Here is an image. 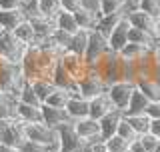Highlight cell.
Wrapping results in <instances>:
<instances>
[{
	"label": "cell",
	"instance_id": "1",
	"mask_svg": "<svg viewBox=\"0 0 160 152\" xmlns=\"http://www.w3.org/2000/svg\"><path fill=\"white\" fill-rule=\"evenodd\" d=\"M24 136L26 142L38 144V146H52L60 142V132L58 128L44 124V122H32V124H24Z\"/></svg>",
	"mask_w": 160,
	"mask_h": 152
},
{
	"label": "cell",
	"instance_id": "45",
	"mask_svg": "<svg viewBox=\"0 0 160 152\" xmlns=\"http://www.w3.org/2000/svg\"><path fill=\"white\" fill-rule=\"evenodd\" d=\"M20 152H26V150H20Z\"/></svg>",
	"mask_w": 160,
	"mask_h": 152
},
{
	"label": "cell",
	"instance_id": "5",
	"mask_svg": "<svg viewBox=\"0 0 160 152\" xmlns=\"http://www.w3.org/2000/svg\"><path fill=\"white\" fill-rule=\"evenodd\" d=\"M76 84H78V94L82 96V98H86V100L94 98V96H98L102 92H106V88H108V84L104 82L94 70H88L86 76H82Z\"/></svg>",
	"mask_w": 160,
	"mask_h": 152
},
{
	"label": "cell",
	"instance_id": "8",
	"mask_svg": "<svg viewBox=\"0 0 160 152\" xmlns=\"http://www.w3.org/2000/svg\"><path fill=\"white\" fill-rule=\"evenodd\" d=\"M128 24L132 28H140V30H146L154 36V28H156V18L150 16L148 12H144L142 8H128V12H124Z\"/></svg>",
	"mask_w": 160,
	"mask_h": 152
},
{
	"label": "cell",
	"instance_id": "26",
	"mask_svg": "<svg viewBox=\"0 0 160 152\" xmlns=\"http://www.w3.org/2000/svg\"><path fill=\"white\" fill-rule=\"evenodd\" d=\"M68 98H70V92H68V90H64V88H54L42 104H44V106H50V108L64 110V108H66Z\"/></svg>",
	"mask_w": 160,
	"mask_h": 152
},
{
	"label": "cell",
	"instance_id": "44",
	"mask_svg": "<svg viewBox=\"0 0 160 152\" xmlns=\"http://www.w3.org/2000/svg\"><path fill=\"white\" fill-rule=\"evenodd\" d=\"M156 152H160V144H158V148H156Z\"/></svg>",
	"mask_w": 160,
	"mask_h": 152
},
{
	"label": "cell",
	"instance_id": "15",
	"mask_svg": "<svg viewBox=\"0 0 160 152\" xmlns=\"http://www.w3.org/2000/svg\"><path fill=\"white\" fill-rule=\"evenodd\" d=\"M100 14L94 12V10H88V8H78L76 12H74V20H76L78 28L80 30H86V32H92L94 28H96V22H98Z\"/></svg>",
	"mask_w": 160,
	"mask_h": 152
},
{
	"label": "cell",
	"instance_id": "39",
	"mask_svg": "<svg viewBox=\"0 0 160 152\" xmlns=\"http://www.w3.org/2000/svg\"><path fill=\"white\" fill-rule=\"evenodd\" d=\"M148 132L152 134V136H156V138H160V118H150Z\"/></svg>",
	"mask_w": 160,
	"mask_h": 152
},
{
	"label": "cell",
	"instance_id": "4",
	"mask_svg": "<svg viewBox=\"0 0 160 152\" xmlns=\"http://www.w3.org/2000/svg\"><path fill=\"white\" fill-rule=\"evenodd\" d=\"M110 48H108V40L102 36V34H98L96 30H92L90 32V40H88V46H86V52H84V62L88 64V68H92L94 64L98 62L100 58L104 56V54H108Z\"/></svg>",
	"mask_w": 160,
	"mask_h": 152
},
{
	"label": "cell",
	"instance_id": "7",
	"mask_svg": "<svg viewBox=\"0 0 160 152\" xmlns=\"http://www.w3.org/2000/svg\"><path fill=\"white\" fill-rule=\"evenodd\" d=\"M128 30H130V24H128V20L126 16H122L116 22V26L112 28V32L108 34V48H110V52H114V54H118L120 50H122L124 46L128 44Z\"/></svg>",
	"mask_w": 160,
	"mask_h": 152
},
{
	"label": "cell",
	"instance_id": "43",
	"mask_svg": "<svg viewBox=\"0 0 160 152\" xmlns=\"http://www.w3.org/2000/svg\"><path fill=\"white\" fill-rule=\"evenodd\" d=\"M0 152H20V148H14V146H6V144H0Z\"/></svg>",
	"mask_w": 160,
	"mask_h": 152
},
{
	"label": "cell",
	"instance_id": "28",
	"mask_svg": "<svg viewBox=\"0 0 160 152\" xmlns=\"http://www.w3.org/2000/svg\"><path fill=\"white\" fill-rule=\"evenodd\" d=\"M30 86H32V90L36 92L40 102H44V100L48 98V94L56 88L50 78H34V80H30Z\"/></svg>",
	"mask_w": 160,
	"mask_h": 152
},
{
	"label": "cell",
	"instance_id": "38",
	"mask_svg": "<svg viewBox=\"0 0 160 152\" xmlns=\"http://www.w3.org/2000/svg\"><path fill=\"white\" fill-rule=\"evenodd\" d=\"M22 8L20 0H0V10H16Z\"/></svg>",
	"mask_w": 160,
	"mask_h": 152
},
{
	"label": "cell",
	"instance_id": "22",
	"mask_svg": "<svg viewBox=\"0 0 160 152\" xmlns=\"http://www.w3.org/2000/svg\"><path fill=\"white\" fill-rule=\"evenodd\" d=\"M128 42L140 44V46H146L148 50H152L154 44H156V38H154L150 32H146V30H140V28H132V26H130V30H128Z\"/></svg>",
	"mask_w": 160,
	"mask_h": 152
},
{
	"label": "cell",
	"instance_id": "31",
	"mask_svg": "<svg viewBox=\"0 0 160 152\" xmlns=\"http://www.w3.org/2000/svg\"><path fill=\"white\" fill-rule=\"evenodd\" d=\"M104 146H106L108 152H126L128 150V142L124 138H120L118 134L106 138V140H104Z\"/></svg>",
	"mask_w": 160,
	"mask_h": 152
},
{
	"label": "cell",
	"instance_id": "25",
	"mask_svg": "<svg viewBox=\"0 0 160 152\" xmlns=\"http://www.w3.org/2000/svg\"><path fill=\"white\" fill-rule=\"evenodd\" d=\"M128 6V0H98V14L110 16V14H122V10Z\"/></svg>",
	"mask_w": 160,
	"mask_h": 152
},
{
	"label": "cell",
	"instance_id": "23",
	"mask_svg": "<svg viewBox=\"0 0 160 152\" xmlns=\"http://www.w3.org/2000/svg\"><path fill=\"white\" fill-rule=\"evenodd\" d=\"M54 26H56L58 30H64V32L68 34H74L78 28L76 20H74V14L72 12H66V10H60V12L54 16Z\"/></svg>",
	"mask_w": 160,
	"mask_h": 152
},
{
	"label": "cell",
	"instance_id": "36",
	"mask_svg": "<svg viewBox=\"0 0 160 152\" xmlns=\"http://www.w3.org/2000/svg\"><path fill=\"white\" fill-rule=\"evenodd\" d=\"M60 6L66 12H76L78 8H82V0H60Z\"/></svg>",
	"mask_w": 160,
	"mask_h": 152
},
{
	"label": "cell",
	"instance_id": "13",
	"mask_svg": "<svg viewBox=\"0 0 160 152\" xmlns=\"http://www.w3.org/2000/svg\"><path fill=\"white\" fill-rule=\"evenodd\" d=\"M122 116H124V114L120 112V110H112V112H108L106 116H102V118L98 120V124H100V134H102L104 140L116 134L118 122L122 120Z\"/></svg>",
	"mask_w": 160,
	"mask_h": 152
},
{
	"label": "cell",
	"instance_id": "46",
	"mask_svg": "<svg viewBox=\"0 0 160 152\" xmlns=\"http://www.w3.org/2000/svg\"><path fill=\"white\" fill-rule=\"evenodd\" d=\"M126 152H130V150H126Z\"/></svg>",
	"mask_w": 160,
	"mask_h": 152
},
{
	"label": "cell",
	"instance_id": "2",
	"mask_svg": "<svg viewBox=\"0 0 160 152\" xmlns=\"http://www.w3.org/2000/svg\"><path fill=\"white\" fill-rule=\"evenodd\" d=\"M0 144L14 146V148H22L26 144V136H24V122L18 118H8L0 122Z\"/></svg>",
	"mask_w": 160,
	"mask_h": 152
},
{
	"label": "cell",
	"instance_id": "21",
	"mask_svg": "<svg viewBox=\"0 0 160 152\" xmlns=\"http://www.w3.org/2000/svg\"><path fill=\"white\" fill-rule=\"evenodd\" d=\"M134 84H136V88L146 96L150 102L160 100V82L156 78H144V80H138V82H134Z\"/></svg>",
	"mask_w": 160,
	"mask_h": 152
},
{
	"label": "cell",
	"instance_id": "3",
	"mask_svg": "<svg viewBox=\"0 0 160 152\" xmlns=\"http://www.w3.org/2000/svg\"><path fill=\"white\" fill-rule=\"evenodd\" d=\"M136 88V84H134V80H116V82L108 84L106 88V94L110 98V102L114 104V108L120 110V112L124 114V110H126L128 106V100H130V94H132V90Z\"/></svg>",
	"mask_w": 160,
	"mask_h": 152
},
{
	"label": "cell",
	"instance_id": "27",
	"mask_svg": "<svg viewBox=\"0 0 160 152\" xmlns=\"http://www.w3.org/2000/svg\"><path fill=\"white\" fill-rule=\"evenodd\" d=\"M124 118H126V122L134 128V132L138 136L146 134L148 128H150V116L144 112V114H124Z\"/></svg>",
	"mask_w": 160,
	"mask_h": 152
},
{
	"label": "cell",
	"instance_id": "20",
	"mask_svg": "<svg viewBox=\"0 0 160 152\" xmlns=\"http://www.w3.org/2000/svg\"><path fill=\"white\" fill-rule=\"evenodd\" d=\"M150 52V50L146 46H140V44H132V42H128L126 46H124L122 50L118 52V56L122 58V60H126L128 64H134V62H138L142 56H146V54Z\"/></svg>",
	"mask_w": 160,
	"mask_h": 152
},
{
	"label": "cell",
	"instance_id": "33",
	"mask_svg": "<svg viewBox=\"0 0 160 152\" xmlns=\"http://www.w3.org/2000/svg\"><path fill=\"white\" fill-rule=\"evenodd\" d=\"M50 38H52V42L58 46V50H62V52H64V50H68V44H70L72 34H68V32H64V30H58V28H56V30H54V34H52Z\"/></svg>",
	"mask_w": 160,
	"mask_h": 152
},
{
	"label": "cell",
	"instance_id": "18",
	"mask_svg": "<svg viewBox=\"0 0 160 152\" xmlns=\"http://www.w3.org/2000/svg\"><path fill=\"white\" fill-rule=\"evenodd\" d=\"M148 104H150V100L140 92L138 88H134L132 94H130V100H128V106H126V110H124V114H144L146 108H148Z\"/></svg>",
	"mask_w": 160,
	"mask_h": 152
},
{
	"label": "cell",
	"instance_id": "12",
	"mask_svg": "<svg viewBox=\"0 0 160 152\" xmlns=\"http://www.w3.org/2000/svg\"><path fill=\"white\" fill-rule=\"evenodd\" d=\"M112 110H116V108H114V104L110 102V98H108L106 92H102V94L94 96V98H90V114H88L90 118L100 120L102 116H106L108 112H112Z\"/></svg>",
	"mask_w": 160,
	"mask_h": 152
},
{
	"label": "cell",
	"instance_id": "42",
	"mask_svg": "<svg viewBox=\"0 0 160 152\" xmlns=\"http://www.w3.org/2000/svg\"><path fill=\"white\" fill-rule=\"evenodd\" d=\"M86 152H108V150H106V146H104V140H102V142H98V144L90 146Z\"/></svg>",
	"mask_w": 160,
	"mask_h": 152
},
{
	"label": "cell",
	"instance_id": "16",
	"mask_svg": "<svg viewBox=\"0 0 160 152\" xmlns=\"http://www.w3.org/2000/svg\"><path fill=\"white\" fill-rule=\"evenodd\" d=\"M42 122L52 126V128H58V126L66 124V122H72V120L66 116L64 110H58V108H50V106H44L42 104Z\"/></svg>",
	"mask_w": 160,
	"mask_h": 152
},
{
	"label": "cell",
	"instance_id": "9",
	"mask_svg": "<svg viewBox=\"0 0 160 152\" xmlns=\"http://www.w3.org/2000/svg\"><path fill=\"white\" fill-rule=\"evenodd\" d=\"M64 112H66V116L72 120V122L82 120V118H88V114H90V100L82 98L80 94L70 96L68 102H66V108H64Z\"/></svg>",
	"mask_w": 160,
	"mask_h": 152
},
{
	"label": "cell",
	"instance_id": "35",
	"mask_svg": "<svg viewBox=\"0 0 160 152\" xmlns=\"http://www.w3.org/2000/svg\"><path fill=\"white\" fill-rule=\"evenodd\" d=\"M138 8H142L144 12H148L154 18H160V0H142Z\"/></svg>",
	"mask_w": 160,
	"mask_h": 152
},
{
	"label": "cell",
	"instance_id": "19",
	"mask_svg": "<svg viewBox=\"0 0 160 152\" xmlns=\"http://www.w3.org/2000/svg\"><path fill=\"white\" fill-rule=\"evenodd\" d=\"M62 10L60 0H34V12L40 14L42 18L54 20V16Z\"/></svg>",
	"mask_w": 160,
	"mask_h": 152
},
{
	"label": "cell",
	"instance_id": "6",
	"mask_svg": "<svg viewBox=\"0 0 160 152\" xmlns=\"http://www.w3.org/2000/svg\"><path fill=\"white\" fill-rule=\"evenodd\" d=\"M60 66L66 70L68 76L72 80H76V82L82 78V76H86V72L90 70L88 64L84 62V58L80 56V54L70 52V50H64V52L60 54Z\"/></svg>",
	"mask_w": 160,
	"mask_h": 152
},
{
	"label": "cell",
	"instance_id": "17",
	"mask_svg": "<svg viewBox=\"0 0 160 152\" xmlns=\"http://www.w3.org/2000/svg\"><path fill=\"white\" fill-rule=\"evenodd\" d=\"M12 36L16 38L20 44H24V46H30V44L36 42V34H34V28H32V24H30L28 18H24L22 22L12 30Z\"/></svg>",
	"mask_w": 160,
	"mask_h": 152
},
{
	"label": "cell",
	"instance_id": "30",
	"mask_svg": "<svg viewBox=\"0 0 160 152\" xmlns=\"http://www.w3.org/2000/svg\"><path fill=\"white\" fill-rule=\"evenodd\" d=\"M116 134L120 136V138H124V140H126L128 144H130V142H134V140L138 138V134L134 132V128H132V126H130V124L126 122V118H124V116H122V120H120V122H118Z\"/></svg>",
	"mask_w": 160,
	"mask_h": 152
},
{
	"label": "cell",
	"instance_id": "24",
	"mask_svg": "<svg viewBox=\"0 0 160 152\" xmlns=\"http://www.w3.org/2000/svg\"><path fill=\"white\" fill-rule=\"evenodd\" d=\"M88 40H90V32H86V30H76V32L72 34V38H70L68 50H70V52H74V54L84 56L86 46H88Z\"/></svg>",
	"mask_w": 160,
	"mask_h": 152
},
{
	"label": "cell",
	"instance_id": "41",
	"mask_svg": "<svg viewBox=\"0 0 160 152\" xmlns=\"http://www.w3.org/2000/svg\"><path fill=\"white\" fill-rule=\"evenodd\" d=\"M128 150H130V152H144V148H142V144L138 142V138L134 140V142H130V144H128Z\"/></svg>",
	"mask_w": 160,
	"mask_h": 152
},
{
	"label": "cell",
	"instance_id": "40",
	"mask_svg": "<svg viewBox=\"0 0 160 152\" xmlns=\"http://www.w3.org/2000/svg\"><path fill=\"white\" fill-rule=\"evenodd\" d=\"M152 56H154V62H156V66L160 68V40H156V44H154V48H152Z\"/></svg>",
	"mask_w": 160,
	"mask_h": 152
},
{
	"label": "cell",
	"instance_id": "37",
	"mask_svg": "<svg viewBox=\"0 0 160 152\" xmlns=\"http://www.w3.org/2000/svg\"><path fill=\"white\" fill-rule=\"evenodd\" d=\"M146 114L150 116V118H160V100H154V102L148 104Z\"/></svg>",
	"mask_w": 160,
	"mask_h": 152
},
{
	"label": "cell",
	"instance_id": "32",
	"mask_svg": "<svg viewBox=\"0 0 160 152\" xmlns=\"http://www.w3.org/2000/svg\"><path fill=\"white\" fill-rule=\"evenodd\" d=\"M16 102L18 100H14V98H8V100H4V102H0V122H2V120H8V118H16V116H14Z\"/></svg>",
	"mask_w": 160,
	"mask_h": 152
},
{
	"label": "cell",
	"instance_id": "29",
	"mask_svg": "<svg viewBox=\"0 0 160 152\" xmlns=\"http://www.w3.org/2000/svg\"><path fill=\"white\" fill-rule=\"evenodd\" d=\"M18 102H24V104H34V106H42V102L38 100L36 92H34V90H32V86H30V82H24V86L20 88Z\"/></svg>",
	"mask_w": 160,
	"mask_h": 152
},
{
	"label": "cell",
	"instance_id": "14",
	"mask_svg": "<svg viewBox=\"0 0 160 152\" xmlns=\"http://www.w3.org/2000/svg\"><path fill=\"white\" fill-rule=\"evenodd\" d=\"M26 18L24 8H16V10H0V30H8L12 32L22 20Z\"/></svg>",
	"mask_w": 160,
	"mask_h": 152
},
{
	"label": "cell",
	"instance_id": "11",
	"mask_svg": "<svg viewBox=\"0 0 160 152\" xmlns=\"http://www.w3.org/2000/svg\"><path fill=\"white\" fill-rule=\"evenodd\" d=\"M72 128H74V134L78 136L80 140H88V138H92V136H96L100 134V124H98V120H94V118H82V120H76V122H72ZM102 136V134H100Z\"/></svg>",
	"mask_w": 160,
	"mask_h": 152
},
{
	"label": "cell",
	"instance_id": "34",
	"mask_svg": "<svg viewBox=\"0 0 160 152\" xmlns=\"http://www.w3.org/2000/svg\"><path fill=\"white\" fill-rule=\"evenodd\" d=\"M138 142L142 144L144 152H156L158 144H160V138H156V136H152L150 132H146V134L138 136Z\"/></svg>",
	"mask_w": 160,
	"mask_h": 152
},
{
	"label": "cell",
	"instance_id": "10",
	"mask_svg": "<svg viewBox=\"0 0 160 152\" xmlns=\"http://www.w3.org/2000/svg\"><path fill=\"white\" fill-rule=\"evenodd\" d=\"M14 116H16L20 122H24V124L42 122V106L16 102V110H14Z\"/></svg>",
	"mask_w": 160,
	"mask_h": 152
}]
</instances>
